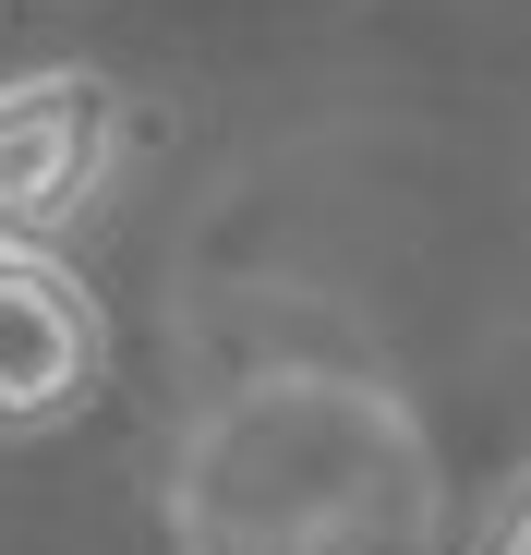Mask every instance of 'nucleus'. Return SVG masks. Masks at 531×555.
Segmentation results:
<instances>
[{
    "label": "nucleus",
    "mask_w": 531,
    "mask_h": 555,
    "mask_svg": "<svg viewBox=\"0 0 531 555\" xmlns=\"http://www.w3.org/2000/svg\"><path fill=\"white\" fill-rule=\"evenodd\" d=\"M471 555H531V472H507V483H495V507H483Z\"/></svg>",
    "instance_id": "obj_3"
},
{
    "label": "nucleus",
    "mask_w": 531,
    "mask_h": 555,
    "mask_svg": "<svg viewBox=\"0 0 531 555\" xmlns=\"http://www.w3.org/2000/svg\"><path fill=\"white\" fill-rule=\"evenodd\" d=\"M109 375V314L98 291L37 254V242H0V435H49L98 399Z\"/></svg>",
    "instance_id": "obj_2"
},
{
    "label": "nucleus",
    "mask_w": 531,
    "mask_h": 555,
    "mask_svg": "<svg viewBox=\"0 0 531 555\" xmlns=\"http://www.w3.org/2000/svg\"><path fill=\"white\" fill-rule=\"evenodd\" d=\"M121 157V98L98 73H25L0 85V242H61Z\"/></svg>",
    "instance_id": "obj_1"
}]
</instances>
